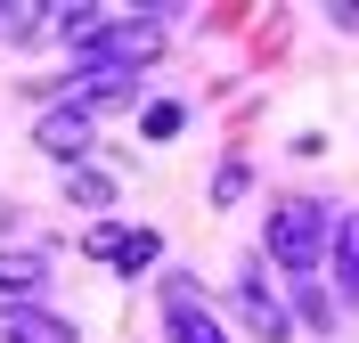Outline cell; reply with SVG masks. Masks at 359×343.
<instances>
[{
	"mask_svg": "<svg viewBox=\"0 0 359 343\" xmlns=\"http://www.w3.org/2000/svg\"><path fill=\"white\" fill-rule=\"evenodd\" d=\"M327 246H335V229H327V213H318L311 196H286V205H269V221H262V253L286 270V286H302V278L327 262Z\"/></svg>",
	"mask_w": 359,
	"mask_h": 343,
	"instance_id": "obj_1",
	"label": "cell"
},
{
	"mask_svg": "<svg viewBox=\"0 0 359 343\" xmlns=\"http://www.w3.org/2000/svg\"><path fill=\"white\" fill-rule=\"evenodd\" d=\"M66 196H74L82 213H107V205H114V180L98 172V163H74V172H66Z\"/></svg>",
	"mask_w": 359,
	"mask_h": 343,
	"instance_id": "obj_11",
	"label": "cell"
},
{
	"mask_svg": "<svg viewBox=\"0 0 359 343\" xmlns=\"http://www.w3.org/2000/svg\"><path fill=\"white\" fill-rule=\"evenodd\" d=\"M163 335L172 343H229V327H221V311H204V302H172Z\"/></svg>",
	"mask_w": 359,
	"mask_h": 343,
	"instance_id": "obj_8",
	"label": "cell"
},
{
	"mask_svg": "<svg viewBox=\"0 0 359 343\" xmlns=\"http://www.w3.org/2000/svg\"><path fill=\"white\" fill-rule=\"evenodd\" d=\"M41 286H49V262L41 253H0V311H41Z\"/></svg>",
	"mask_w": 359,
	"mask_h": 343,
	"instance_id": "obj_6",
	"label": "cell"
},
{
	"mask_svg": "<svg viewBox=\"0 0 359 343\" xmlns=\"http://www.w3.org/2000/svg\"><path fill=\"white\" fill-rule=\"evenodd\" d=\"M237 196H245V163H221L212 172V205H237Z\"/></svg>",
	"mask_w": 359,
	"mask_h": 343,
	"instance_id": "obj_13",
	"label": "cell"
},
{
	"mask_svg": "<svg viewBox=\"0 0 359 343\" xmlns=\"http://www.w3.org/2000/svg\"><path fill=\"white\" fill-rule=\"evenodd\" d=\"M229 319L245 327L253 343H286V335H294V311H286L278 295H269L262 262H245V270H237V286H229Z\"/></svg>",
	"mask_w": 359,
	"mask_h": 343,
	"instance_id": "obj_3",
	"label": "cell"
},
{
	"mask_svg": "<svg viewBox=\"0 0 359 343\" xmlns=\"http://www.w3.org/2000/svg\"><path fill=\"white\" fill-rule=\"evenodd\" d=\"M49 25H57V17L33 8V0H0V41H41Z\"/></svg>",
	"mask_w": 359,
	"mask_h": 343,
	"instance_id": "obj_10",
	"label": "cell"
},
{
	"mask_svg": "<svg viewBox=\"0 0 359 343\" xmlns=\"http://www.w3.org/2000/svg\"><path fill=\"white\" fill-rule=\"evenodd\" d=\"M8 343H82V327L57 319V311H17L8 319Z\"/></svg>",
	"mask_w": 359,
	"mask_h": 343,
	"instance_id": "obj_9",
	"label": "cell"
},
{
	"mask_svg": "<svg viewBox=\"0 0 359 343\" xmlns=\"http://www.w3.org/2000/svg\"><path fill=\"white\" fill-rule=\"evenodd\" d=\"M90 139H98V114H82V107H49L41 123H33V147L57 156V163H82Z\"/></svg>",
	"mask_w": 359,
	"mask_h": 343,
	"instance_id": "obj_4",
	"label": "cell"
},
{
	"mask_svg": "<svg viewBox=\"0 0 359 343\" xmlns=\"http://www.w3.org/2000/svg\"><path fill=\"white\" fill-rule=\"evenodd\" d=\"M327 17H335L343 33H359V0H335V8H327Z\"/></svg>",
	"mask_w": 359,
	"mask_h": 343,
	"instance_id": "obj_15",
	"label": "cell"
},
{
	"mask_svg": "<svg viewBox=\"0 0 359 343\" xmlns=\"http://www.w3.org/2000/svg\"><path fill=\"white\" fill-rule=\"evenodd\" d=\"M302 327H335V302H327V295H318V286H311V278H302Z\"/></svg>",
	"mask_w": 359,
	"mask_h": 343,
	"instance_id": "obj_14",
	"label": "cell"
},
{
	"mask_svg": "<svg viewBox=\"0 0 359 343\" xmlns=\"http://www.w3.org/2000/svg\"><path fill=\"white\" fill-rule=\"evenodd\" d=\"M156 49H163V25H156V17H114L107 33L82 49V66H90V74H139Z\"/></svg>",
	"mask_w": 359,
	"mask_h": 343,
	"instance_id": "obj_2",
	"label": "cell"
},
{
	"mask_svg": "<svg viewBox=\"0 0 359 343\" xmlns=\"http://www.w3.org/2000/svg\"><path fill=\"white\" fill-rule=\"evenodd\" d=\"M327 270H335V295H343V302H359V213H343V221H335Z\"/></svg>",
	"mask_w": 359,
	"mask_h": 343,
	"instance_id": "obj_7",
	"label": "cell"
},
{
	"mask_svg": "<svg viewBox=\"0 0 359 343\" xmlns=\"http://www.w3.org/2000/svg\"><path fill=\"white\" fill-rule=\"evenodd\" d=\"M90 253L114 262L123 278H139V270H156V262H163V237H156V229H90Z\"/></svg>",
	"mask_w": 359,
	"mask_h": 343,
	"instance_id": "obj_5",
	"label": "cell"
},
{
	"mask_svg": "<svg viewBox=\"0 0 359 343\" xmlns=\"http://www.w3.org/2000/svg\"><path fill=\"white\" fill-rule=\"evenodd\" d=\"M139 131H147V139H180V107H172V98L147 107V114H139Z\"/></svg>",
	"mask_w": 359,
	"mask_h": 343,
	"instance_id": "obj_12",
	"label": "cell"
}]
</instances>
